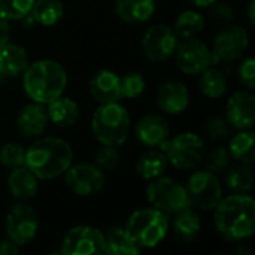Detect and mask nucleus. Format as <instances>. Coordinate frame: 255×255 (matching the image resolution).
Listing matches in <instances>:
<instances>
[{"mask_svg": "<svg viewBox=\"0 0 255 255\" xmlns=\"http://www.w3.org/2000/svg\"><path fill=\"white\" fill-rule=\"evenodd\" d=\"M217 232L233 242H241L255 232V202L248 194H233L221 199L214 208Z\"/></svg>", "mask_w": 255, "mask_h": 255, "instance_id": "1", "label": "nucleus"}, {"mask_svg": "<svg viewBox=\"0 0 255 255\" xmlns=\"http://www.w3.org/2000/svg\"><path fill=\"white\" fill-rule=\"evenodd\" d=\"M73 163V151L70 145L60 137H40L25 148L27 166L37 179H55L70 167Z\"/></svg>", "mask_w": 255, "mask_h": 255, "instance_id": "2", "label": "nucleus"}, {"mask_svg": "<svg viewBox=\"0 0 255 255\" xmlns=\"http://www.w3.org/2000/svg\"><path fill=\"white\" fill-rule=\"evenodd\" d=\"M66 85L67 72L55 60H37L28 64L22 73L24 93L36 103H49L64 93Z\"/></svg>", "mask_w": 255, "mask_h": 255, "instance_id": "3", "label": "nucleus"}, {"mask_svg": "<svg viewBox=\"0 0 255 255\" xmlns=\"http://www.w3.org/2000/svg\"><path fill=\"white\" fill-rule=\"evenodd\" d=\"M169 229V215L155 208L134 211L124 227L127 236L139 250H152L158 247L167 236Z\"/></svg>", "mask_w": 255, "mask_h": 255, "instance_id": "4", "label": "nucleus"}, {"mask_svg": "<svg viewBox=\"0 0 255 255\" xmlns=\"http://www.w3.org/2000/svg\"><path fill=\"white\" fill-rule=\"evenodd\" d=\"M130 115L127 109L118 102L100 103L91 118V130L100 145L120 146L130 131Z\"/></svg>", "mask_w": 255, "mask_h": 255, "instance_id": "5", "label": "nucleus"}, {"mask_svg": "<svg viewBox=\"0 0 255 255\" xmlns=\"http://www.w3.org/2000/svg\"><path fill=\"white\" fill-rule=\"evenodd\" d=\"M158 146L166 154L169 164L179 170L194 169L202 163L206 152L205 140L193 131L181 133L173 139L167 137Z\"/></svg>", "mask_w": 255, "mask_h": 255, "instance_id": "6", "label": "nucleus"}, {"mask_svg": "<svg viewBox=\"0 0 255 255\" xmlns=\"http://www.w3.org/2000/svg\"><path fill=\"white\" fill-rule=\"evenodd\" d=\"M146 199L152 208L167 215H173L190 206L185 187L178 181L166 176H158L149 181L146 187Z\"/></svg>", "mask_w": 255, "mask_h": 255, "instance_id": "7", "label": "nucleus"}, {"mask_svg": "<svg viewBox=\"0 0 255 255\" xmlns=\"http://www.w3.org/2000/svg\"><path fill=\"white\" fill-rule=\"evenodd\" d=\"M190 206L200 211L214 209L223 199V187L215 173L203 169L190 175L185 184Z\"/></svg>", "mask_w": 255, "mask_h": 255, "instance_id": "8", "label": "nucleus"}, {"mask_svg": "<svg viewBox=\"0 0 255 255\" xmlns=\"http://www.w3.org/2000/svg\"><path fill=\"white\" fill-rule=\"evenodd\" d=\"M4 230L7 238L18 247L30 244L39 230V218L36 211L27 202L15 203L4 217Z\"/></svg>", "mask_w": 255, "mask_h": 255, "instance_id": "9", "label": "nucleus"}, {"mask_svg": "<svg viewBox=\"0 0 255 255\" xmlns=\"http://www.w3.org/2000/svg\"><path fill=\"white\" fill-rule=\"evenodd\" d=\"M173 55L178 69L185 75H199L217 61L208 45L196 37L182 39V42H178Z\"/></svg>", "mask_w": 255, "mask_h": 255, "instance_id": "10", "label": "nucleus"}, {"mask_svg": "<svg viewBox=\"0 0 255 255\" xmlns=\"http://www.w3.org/2000/svg\"><path fill=\"white\" fill-rule=\"evenodd\" d=\"M64 184L75 196L90 197L103 188L105 173L94 163H72L64 172Z\"/></svg>", "mask_w": 255, "mask_h": 255, "instance_id": "11", "label": "nucleus"}, {"mask_svg": "<svg viewBox=\"0 0 255 255\" xmlns=\"http://www.w3.org/2000/svg\"><path fill=\"white\" fill-rule=\"evenodd\" d=\"M61 254L94 255L103 253V232L93 226H76L61 241Z\"/></svg>", "mask_w": 255, "mask_h": 255, "instance_id": "12", "label": "nucleus"}, {"mask_svg": "<svg viewBox=\"0 0 255 255\" xmlns=\"http://www.w3.org/2000/svg\"><path fill=\"white\" fill-rule=\"evenodd\" d=\"M178 42L179 39L170 25L155 24L145 31L142 37V51L151 61H166L175 54Z\"/></svg>", "mask_w": 255, "mask_h": 255, "instance_id": "13", "label": "nucleus"}, {"mask_svg": "<svg viewBox=\"0 0 255 255\" xmlns=\"http://www.w3.org/2000/svg\"><path fill=\"white\" fill-rule=\"evenodd\" d=\"M250 43V36L247 30L236 24L224 25L212 43V54L215 60L221 61H235L244 55Z\"/></svg>", "mask_w": 255, "mask_h": 255, "instance_id": "14", "label": "nucleus"}, {"mask_svg": "<svg viewBox=\"0 0 255 255\" xmlns=\"http://www.w3.org/2000/svg\"><path fill=\"white\" fill-rule=\"evenodd\" d=\"M226 120L233 128L253 130L255 124V97L248 91L233 93L226 103Z\"/></svg>", "mask_w": 255, "mask_h": 255, "instance_id": "15", "label": "nucleus"}, {"mask_svg": "<svg viewBox=\"0 0 255 255\" xmlns=\"http://www.w3.org/2000/svg\"><path fill=\"white\" fill-rule=\"evenodd\" d=\"M190 103V91L187 85L178 79H166L158 85L157 105L170 115L182 114Z\"/></svg>", "mask_w": 255, "mask_h": 255, "instance_id": "16", "label": "nucleus"}, {"mask_svg": "<svg viewBox=\"0 0 255 255\" xmlns=\"http://www.w3.org/2000/svg\"><path fill=\"white\" fill-rule=\"evenodd\" d=\"M48 114H46V106L42 103H28L25 105L16 115L15 127L16 131L27 139H34L40 136L46 126H48Z\"/></svg>", "mask_w": 255, "mask_h": 255, "instance_id": "17", "label": "nucleus"}, {"mask_svg": "<svg viewBox=\"0 0 255 255\" xmlns=\"http://www.w3.org/2000/svg\"><path fill=\"white\" fill-rule=\"evenodd\" d=\"M134 134H136V139L142 145L148 148H154L163 143L169 137L170 126H169V121L163 115L149 114L137 121Z\"/></svg>", "mask_w": 255, "mask_h": 255, "instance_id": "18", "label": "nucleus"}, {"mask_svg": "<svg viewBox=\"0 0 255 255\" xmlns=\"http://www.w3.org/2000/svg\"><path fill=\"white\" fill-rule=\"evenodd\" d=\"M88 90L99 103L120 102L121 99L120 76L112 70L102 69L91 76L88 82Z\"/></svg>", "mask_w": 255, "mask_h": 255, "instance_id": "19", "label": "nucleus"}, {"mask_svg": "<svg viewBox=\"0 0 255 255\" xmlns=\"http://www.w3.org/2000/svg\"><path fill=\"white\" fill-rule=\"evenodd\" d=\"M6 184L10 196L19 202L33 199L39 191V179L27 166L10 169Z\"/></svg>", "mask_w": 255, "mask_h": 255, "instance_id": "20", "label": "nucleus"}, {"mask_svg": "<svg viewBox=\"0 0 255 255\" xmlns=\"http://www.w3.org/2000/svg\"><path fill=\"white\" fill-rule=\"evenodd\" d=\"M155 12V0H115L117 16L127 24H142Z\"/></svg>", "mask_w": 255, "mask_h": 255, "instance_id": "21", "label": "nucleus"}, {"mask_svg": "<svg viewBox=\"0 0 255 255\" xmlns=\"http://www.w3.org/2000/svg\"><path fill=\"white\" fill-rule=\"evenodd\" d=\"M46 106L48 120L57 127H72L79 118V106L75 100L66 96H58Z\"/></svg>", "mask_w": 255, "mask_h": 255, "instance_id": "22", "label": "nucleus"}, {"mask_svg": "<svg viewBox=\"0 0 255 255\" xmlns=\"http://www.w3.org/2000/svg\"><path fill=\"white\" fill-rule=\"evenodd\" d=\"M28 66L25 49L16 43H4L0 48V72L4 78H15L24 73Z\"/></svg>", "mask_w": 255, "mask_h": 255, "instance_id": "23", "label": "nucleus"}, {"mask_svg": "<svg viewBox=\"0 0 255 255\" xmlns=\"http://www.w3.org/2000/svg\"><path fill=\"white\" fill-rule=\"evenodd\" d=\"M173 215L175 218L172 221V227L175 236L182 242H193L199 236L202 229V223L197 211L193 206H187Z\"/></svg>", "mask_w": 255, "mask_h": 255, "instance_id": "24", "label": "nucleus"}, {"mask_svg": "<svg viewBox=\"0 0 255 255\" xmlns=\"http://www.w3.org/2000/svg\"><path fill=\"white\" fill-rule=\"evenodd\" d=\"M169 161L161 149H148L136 161V172L145 181H152L163 176L167 170Z\"/></svg>", "mask_w": 255, "mask_h": 255, "instance_id": "25", "label": "nucleus"}, {"mask_svg": "<svg viewBox=\"0 0 255 255\" xmlns=\"http://www.w3.org/2000/svg\"><path fill=\"white\" fill-rule=\"evenodd\" d=\"M140 253L123 227H111L103 232V253L108 255H136Z\"/></svg>", "mask_w": 255, "mask_h": 255, "instance_id": "26", "label": "nucleus"}, {"mask_svg": "<svg viewBox=\"0 0 255 255\" xmlns=\"http://www.w3.org/2000/svg\"><path fill=\"white\" fill-rule=\"evenodd\" d=\"M255 134L253 130H241L229 142L230 157L242 164H253L255 160Z\"/></svg>", "mask_w": 255, "mask_h": 255, "instance_id": "27", "label": "nucleus"}, {"mask_svg": "<svg viewBox=\"0 0 255 255\" xmlns=\"http://www.w3.org/2000/svg\"><path fill=\"white\" fill-rule=\"evenodd\" d=\"M229 87L227 76L218 67H206L199 73V88L208 99H220Z\"/></svg>", "mask_w": 255, "mask_h": 255, "instance_id": "28", "label": "nucleus"}, {"mask_svg": "<svg viewBox=\"0 0 255 255\" xmlns=\"http://www.w3.org/2000/svg\"><path fill=\"white\" fill-rule=\"evenodd\" d=\"M64 9L60 0H34L30 15L36 24L51 27L63 18Z\"/></svg>", "mask_w": 255, "mask_h": 255, "instance_id": "29", "label": "nucleus"}, {"mask_svg": "<svg viewBox=\"0 0 255 255\" xmlns=\"http://www.w3.org/2000/svg\"><path fill=\"white\" fill-rule=\"evenodd\" d=\"M172 28L176 33L178 39L197 37L205 28V18L196 10H184L178 15Z\"/></svg>", "mask_w": 255, "mask_h": 255, "instance_id": "30", "label": "nucleus"}, {"mask_svg": "<svg viewBox=\"0 0 255 255\" xmlns=\"http://www.w3.org/2000/svg\"><path fill=\"white\" fill-rule=\"evenodd\" d=\"M226 184L233 194H248L253 188V172L248 164L238 163L226 169Z\"/></svg>", "mask_w": 255, "mask_h": 255, "instance_id": "31", "label": "nucleus"}, {"mask_svg": "<svg viewBox=\"0 0 255 255\" xmlns=\"http://www.w3.org/2000/svg\"><path fill=\"white\" fill-rule=\"evenodd\" d=\"M202 161L205 163L206 170L218 175V173L226 172V169L232 163V157H230L229 149H226L223 146H214V148H211L209 151L205 152V157H203Z\"/></svg>", "mask_w": 255, "mask_h": 255, "instance_id": "32", "label": "nucleus"}, {"mask_svg": "<svg viewBox=\"0 0 255 255\" xmlns=\"http://www.w3.org/2000/svg\"><path fill=\"white\" fill-rule=\"evenodd\" d=\"M145 87H146L145 78L139 72H128V73L120 76L121 97H126V99H137L145 91Z\"/></svg>", "mask_w": 255, "mask_h": 255, "instance_id": "33", "label": "nucleus"}, {"mask_svg": "<svg viewBox=\"0 0 255 255\" xmlns=\"http://www.w3.org/2000/svg\"><path fill=\"white\" fill-rule=\"evenodd\" d=\"M25 148L16 142H7L0 148V164L6 169H15L24 166Z\"/></svg>", "mask_w": 255, "mask_h": 255, "instance_id": "34", "label": "nucleus"}, {"mask_svg": "<svg viewBox=\"0 0 255 255\" xmlns=\"http://www.w3.org/2000/svg\"><path fill=\"white\" fill-rule=\"evenodd\" d=\"M34 0H0V15L10 19H21L30 13Z\"/></svg>", "mask_w": 255, "mask_h": 255, "instance_id": "35", "label": "nucleus"}, {"mask_svg": "<svg viewBox=\"0 0 255 255\" xmlns=\"http://www.w3.org/2000/svg\"><path fill=\"white\" fill-rule=\"evenodd\" d=\"M94 164L103 170V172H112L120 164V152L117 151V146L102 145L94 155Z\"/></svg>", "mask_w": 255, "mask_h": 255, "instance_id": "36", "label": "nucleus"}, {"mask_svg": "<svg viewBox=\"0 0 255 255\" xmlns=\"http://www.w3.org/2000/svg\"><path fill=\"white\" fill-rule=\"evenodd\" d=\"M233 127L223 117H212L205 123V133L212 140H226L232 136Z\"/></svg>", "mask_w": 255, "mask_h": 255, "instance_id": "37", "label": "nucleus"}, {"mask_svg": "<svg viewBox=\"0 0 255 255\" xmlns=\"http://www.w3.org/2000/svg\"><path fill=\"white\" fill-rule=\"evenodd\" d=\"M209 18L217 25H221V27L229 25L235 19V9L229 3H220V1H217V3L212 4Z\"/></svg>", "mask_w": 255, "mask_h": 255, "instance_id": "38", "label": "nucleus"}, {"mask_svg": "<svg viewBox=\"0 0 255 255\" xmlns=\"http://www.w3.org/2000/svg\"><path fill=\"white\" fill-rule=\"evenodd\" d=\"M238 76H239V81L241 84L253 91L255 88V60L253 57H247L244 58V61L239 64V69H238Z\"/></svg>", "mask_w": 255, "mask_h": 255, "instance_id": "39", "label": "nucleus"}, {"mask_svg": "<svg viewBox=\"0 0 255 255\" xmlns=\"http://www.w3.org/2000/svg\"><path fill=\"white\" fill-rule=\"evenodd\" d=\"M18 251H19V247L13 241H10L9 238L0 241V255L18 254Z\"/></svg>", "mask_w": 255, "mask_h": 255, "instance_id": "40", "label": "nucleus"}, {"mask_svg": "<svg viewBox=\"0 0 255 255\" xmlns=\"http://www.w3.org/2000/svg\"><path fill=\"white\" fill-rule=\"evenodd\" d=\"M9 36H10L9 21L0 15V48H1L4 43H7V42H9Z\"/></svg>", "mask_w": 255, "mask_h": 255, "instance_id": "41", "label": "nucleus"}, {"mask_svg": "<svg viewBox=\"0 0 255 255\" xmlns=\"http://www.w3.org/2000/svg\"><path fill=\"white\" fill-rule=\"evenodd\" d=\"M194 6L197 7H211L214 3H217L218 0H190Z\"/></svg>", "mask_w": 255, "mask_h": 255, "instance_id": "42", "label": "nucleus"}, {"mask_svg": "<svg viewBox=\"0 0 255 255\" xmlns=\"http://www.w3.org/2000/svg\"><path fill=\"white\" fill-rule=\"evenodd\" d=\"M254 6H255V0H251V3L248 4V18H250V24H251V25H254L255 24Z\"/></svg>", "mask_w": 255, "mask_h": 255, "instance_id": "43", "label": "nucleus"}, {"mask_svg": "<svg viewBox=\"0 0 255 255\" xmlns=\"http://www.w3.org/2000/svg\"><path fill=\"white\" fill-rule=\"evenodd\" d=\"M3 79H4V76H3V75H1V72H0V82H1Z\"/></svg>", "mask_w": 255, "mask_h": 255, "instance_id": "44", "label": "nucleus"}]
</instances>
